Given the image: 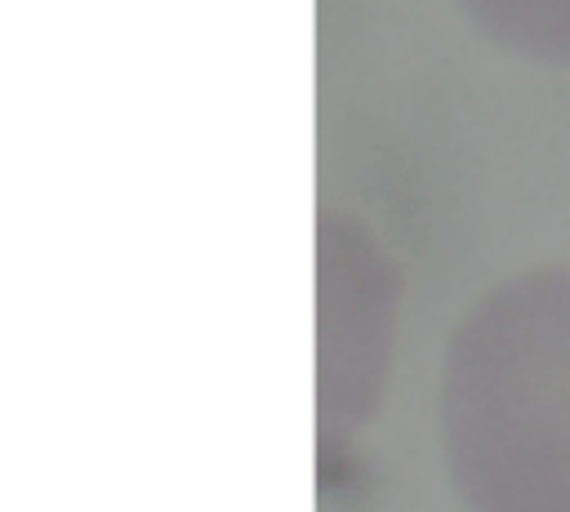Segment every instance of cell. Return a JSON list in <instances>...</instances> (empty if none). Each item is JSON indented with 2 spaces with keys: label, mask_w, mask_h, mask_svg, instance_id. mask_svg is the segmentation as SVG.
<instances>
[{
  "label": "cell",
  "mask_w": 570,
  "mask_h": 512,
  "mask_svg": "<svg viewBox=\"0 0 570 512\" xmlns=\"http://www.w3.org/2000/svg\"><path fill=\"white\" fill-rule=\"evenodd\" d=\"M441 450L468 512H570V263L494 285L459 321Z\"/></svg>",
  "instance_id": "6da1fadb"
},
{
  "label": "cell",
  "mask_w": 570,
  "mask_h": 512,
  "mask_svg": "<svg viewBox=\"0 0 570 512\" xmlns=\"http://www.w3.org/2000/svg\"><path fill=\"white\" fill-rule=\"evenodd\" d=\"M468 22L512 58L570 67V0H454Z\"/></svg>",
  "instance_id": "3957f363"
},
{
  "label": "cell",
  "mask_w": 570,
  "mask_h": 512,
  "mask_svg": "<svg viewBox=\"0 0 570 512\" xmlns=\"http://www.w3.org/2000/svg\"><path fill=\"white\" fill-rule=\"evenodd\" d=\"M396 338V272L347 214L316 218V419L325 441L352 436L387 378Z\"/></svg>",
  "instance_id": "7a4b0ae2"
}]
</instances>
